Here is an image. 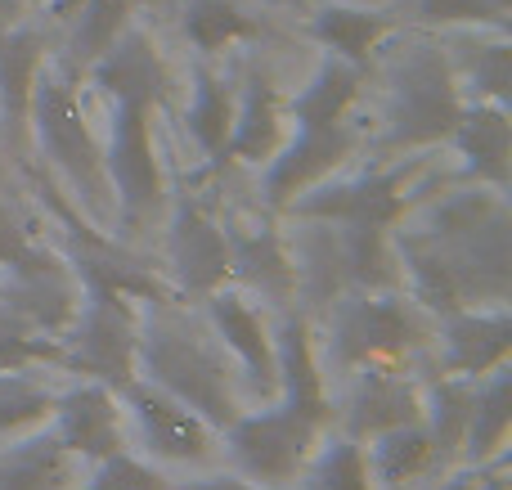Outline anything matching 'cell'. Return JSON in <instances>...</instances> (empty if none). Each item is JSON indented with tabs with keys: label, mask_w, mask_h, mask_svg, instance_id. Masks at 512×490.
Masks as SVG:
<instances>
[{
	"label": "cell",
	"mask_w": 512,
	"mask_h": 490,
	"mask_svg": "<svg viewBox=\"0 0 512 490\" xmlns=\"http://www.w3.org/2000/svg\"><path fill=\"white\" fill-rule=\"evenodd\" d=\"M135 378L162 387L167 396L185 401L194 414H203L216 432H225L243 410H248V392H243L239 374H234L230 356L203 315L189 311L185 297H158V302H140V333H135Z\"/></svg>",
	"instance_id": "6da1fadb"
},
{
	"label": "cell",
	"mask_w": 512,
	"mask_h": 490,
	"mask_svg": "<svg viewBox=\"0 0 512 490\" xmlns=\"http://www.w3.org/2000/svg\"><path fill=\"white\" fill-rule=\"evenodd\" d=\"M400 225L423 234L459 275L468 306L512 302V207L504 189L459 180L427 189Z\"/></svg>",
	"instance_id": "7a4b0ae2"
},
{
	"label": "cell",
	"mask_w": 512,
	"mask_h": 490,
	"mask_svg": "<svg viewBox=\"0 0 512 490\" xmlns=\"http://www.w3.org/2000/svg\"><path fill=\"white\" fill-rule=\"evenodd\" d=\"M27 144H36L45 171L68 189V198L90 216L95 225H113V189H108L104 171V135L90 122L86 95H81V77L50 54L32 86V104H27Z\"/></svg>",
	"instance_id": "3957f363"
},
{
	"label": "cell",
	"mask_w": 512,
	"mask_h": 490,
	"mask_svg": "<svg viewBox=\"0 0 512 490\" xmlns=\"http://www.w3.org/2000/svg\"><path fill=\"white\" fill-rule=\"evenodd\" d=\"M463 90L454 77L445 36L436 32H409L382 63V113L373 149L387 158H409V153H432L450 140L454 122L463 113Z\"/></svg>",
	"instance_id": "277c9868"
},
{
	"label": "cell",
	"mask_w": 512,
	"mask_h": 490,
	"mask_svg": "<svg viewBox=\"0 0 512 490\" xmlns=\"http://www.w3.org/2000/svg\"><path fill=\"white\" fill-rule=\"evenodd\" d=\"M315 342L328 383L378 360L423 365L432 342V315L405 288H346L315 315Z\"/></svg>",
	"instance_id": "5b68a950"
},
{
	"label": "cell",
	"mask_w": 512,
	"mask_h": 490,
	"mask_svg": "<svg viewBox=\"0 0 512 490\" xmlns=\"http://www.w3.org/2000/svg\"><path fill=\"white\" fill-rule=\"evenodd\" d=\"M158 108L117 99L108 104V131H104V171L113 189L117 230L144 234L167 212V167H162L158 131H153Z\"/></svg>",
	"instance_id": "8992f818"
},
{
	"label": "cell",
	"mask_w": 512,
	"mask_h": 490,
	"mask_svg": "<svg viewBox=\"0 0 512 490\" xmlns=\"http://www.w3.org/2000/svg\"><path fill=\"white\" fill-rule=\"evenodd\" d=\"M427 194V153H409V158H387L369 171H337L324 185L306 189L292 198L279 216L292 221H328V225H400L414 203Z\"/></svg>",
	"instance_id": "52a82bcc"
},
{
	"label": "cell",
	"mask_w": 512,
	"mask_h": 490,
	"mask_svg": "<svg viewBox=\"0 0 512 490\" xmlns=\"http://www.w3.org/2000/svg\"><path fill=\"white\" fill-rule=\"evenodd\" d=\"M324 423L297 414L283 401H261L248 405L230 428L221 432V468L248 477L261 486H283L288 490L306 468L310 450L324 437Z\"/></svg>",
	"instance_id": "ba28073f"
},
{
	"label": "cell",
	"mask_w": 512,
	"mask_h": 490,
	"mask_svg": "<svg viewBox=\"0 0 512 490\" xmlns=\"http://www.w3.org/2000/svg\"><path fill=\"white\" fill-rule=\"evenodd\" d=\"M117 396H122V410H126L131 446L140 455H149L153 464H162L176 477L221 468V432L203 414L189 410L185 401L167 396L162 387L144 383V378H131Z\"/></svg>",
	"instance_id": "9c48e42d"
},
{
	"label": "cell",
	"mask_w": 512,
	"mask_h": 490,
	"mask_svg": "<svg viewBox=\"0 0 512 490\" xmlns=\"http://www.w3.org/2000/svg\"><path fill=\"white\" fill-rule=\"evenodd\" d=\"M162 275L185 302H203L207 293L230 284V243L221 212L198 194L167 198L162 212Z\"/></svg>",
	"instance_id": "30bf717a"
},
{
	"label": "cell",
	"mask_w": 512,
	"mask_h": 490,
	"mask_svg": "<svg viewBox=\"0 0 512 490\" xmlns=\"http://www.w3.org/2000/svg\"><path fill=\"white\" fill-rule=\"evenodd\" d=\"M423 419V365L378 360L333 383V428L355 441Z\"/></svg>",
	"instance_id": "8fae6325"
},
{
	"label": "cell",
	"mask_w": 512,
	"mask_h": 490,
	"mask_svg": "<svg viewBox=\"0 0 512 490\" xmlns=\"http://www.w3.org/2000/svg\"><path fill=\"white\" fill-rule=\"evenodd\" d=\"M360 144H364V131L351 126V117L333 126H292L288 140L279 144V153L265 162L261 180H256L261 207L279 216L292 198H301L306 189L324 185L328 176L351 167Z\"/></svg>",
	"instance_id": "7c38bea8"
},
{
	"label": "cell",
	"mask_w": 512,
	"mask_h": 490,
	"mask_svg": "<svg viewBox=\"0 0 512 490\" xmlns=\"http://www.w3.org/2000/svg\"><path fill=\"white\" fill-rule=\"evenodd\" d=\"M225 243H230V284L261 302L265 311H288L297 306V266H292L288 230L274 212L221 216Z\"/></svg>",
	"instance_id": "4fadbf2b"
},
{
	"label": "cell",
	"mask_w": 512,
	"mask_h": 490,
	"mask_svg": "<svg viewBox=\"0 0 512 490\" xmlns=\"http://www.w3.org/2000/svg\"><path fill=\"white\" fill-rule=\"evenodd\" d=\"M198 315L212 329V338L221 342V351L230 356L248 401L252 405L274 401V392H279V378H274V333H270L274 311H265L248 293L225 284L198 302Z\"/></svg>",
	"instance_id": "5bb4252c"
},
{
	"label": "cell",
	"mask_w": 512,
	"mask_h": 490,
	"mask_svg": "<svg viewBox=\"0 0 512 490\" xmlns=\"http://www.w3.org/2000/svg\"><path fill=\"white\" fill-rule=\"evenodd\" d=\"M45 432L81 464H95V459L131 446L122 396H117V387L99 383V378H59Z\"/></svg>",
	"instance_id": "9a60e30c"
},
{
	"label": "cell",
	"mask_w": 512,
	"mask_h": 490,
	"mask_svg": "<svg viewBox=\"0 0 512 490\" xmlns=\"http://www.w3.org/2000/svg\"><path fill=\"white\" fill-rule=\"evenodd\" d=\"M512 360V302L495 306H459L432 320L423 365L436 374L486 378L490 369Z\"/></svg>",
	"instance_id": "2e32d148"
},
{
	"label": "cell",
	"mask_w": 512,
	"mask_h": 490,
	"mask_svg": "<svg viewBox=\"0 0 512 490\" xmlns=\"http://www.w3.org/2000/svg\"><path fill=\"white\" fill-rule=\"evenodd\" d=\"M270 333H274V378H279L274 401L333 428V383H328L324 360H319L315 320L306 311H297V306H288V311H274Z\"/></svg>",
	"instance_id": "e0dca14e"
},
{
	"label": "cell",
	"mask_w": 512,
	"mask_h": 490,
	"mask_svg": "<svg viewBox=\"0 0 512 490\" xmlns=\"http://www.w3.org/2000/svg\"><path fill=\"white\" fill-rule=\"evenodd\" d=\"M81 86H90L104 104L135 99V104L162 108L171 95V68H167V59H162L158 41H153L140 23H131L86 72H81Z\"/></svg>",
	"instance_id": "ac0fdd59"
},
{
	"label": "cell",
	"mask_w": 512,
	"mask_h": 490,
	"mask_svg": "<svg viewBox=\"0 0 512 490\" xmlns=\"http://www.w3.org/2000/svg\"><path fill=\"white\" fill-rule=\"evenodd\" d=\"M288 131V99H283L279 81L265 68H252L243 86H234V126L221 153V171L230 162L261 171L279 153V144L288 140Z\"/></svg>",
	"instance_id": "d6986e66"
},
{
	"label": "cell",
	"mask_w": 512,
	"mask_h": 490,
	"mask_svg": "<svg viewBox=\"0 0 512 490\" xmlns=\"http://www.w3.org/2000/svg\"><path fill=\"white\" fill-rule=\"evenodd\" d=\"M50 54L54 45L41 23L23 14L0 23V135L14 149L27 144V104H32V86Z\"/></svg>",
	"instance_id": "ffe728a7"
},
{
	"label": "cell",
	"mask_w": 512,
	"mask_h": 490,
	"mask_svg": "<svg viewBox=\"0 0 512 490\" xmlns=\"http://www.w3.org/2000/svg\"><path fill=\"white\" fill-rule=\"evenodd\" d=\"M459 158V180H477V185L504 189L512 180V122L504 104H481L468 99L454 122L450 140H445Z\"/></svg>",
	"instance_id": "44dd1931"
},
{
	"label": "cell",
	"mask_w": 512,
	"mask_h": 490,
	"mask_svg": "<svg viewBox=\"0 0 512 490\" xmlns=\"http://www.w3.org/2000/svg\"><path fill=\"white\" fill-rule=\"evenodd\" d=\"M306 36L333 59H346L369 72L378 50L396 36V18L378 5H355V0H324L306 18Z\"/></svg>",
	"instance_id": "7402d4cb"
},
{
	"label": "cell",
	"mask_w": 512,
	"mask_h": 490,
	"mask_svg": "<svg viewBox=\"0 0 512 490\" xmlns=\"http://www.w3.org/2000/svg\"><path fill=\"white\" fill-rule=\"evenodd\" d=\"M364 459H369V473L378 490H432L436 477L450 468V459L441 455V446L423 428V419L369 437L364 441Z\"/></svg>",
	"instance_id": "603a6c76"
},
{
	"label": "cell",
	"mask_w": 512,
	"mask_h": 490,
	"mask_svg": "<svg viewBox=\"0 0 512 490\" xmlns=\"http://www.w3.org/2000/svg\"><path fill=\"white\" fill-rule=\"evenodd\" d=\"M279 221L288 230L292 266H297V311H306L315 320L333 297L346 293L337 230L328 221H292V216H279Z\"/></svg>",
	"instance_id": "cb8c5ba5"
},
{
	"label": "cell",
	"mask_w": 512,
	"mask_h": 490,
	"mask_svg": "<svg viewBox=\"0 0 512 490\" xmlns=\"http://www.w3.org/2000/svg\"><path fill=\"white\" fill-rule=\"evenodd\" d=\"M86 464L72 459L45 428L0 441V490H77Z\"/></svg>",
	"instance_id": "d4e9b609"
},
{
	"label": "cell",
	"mask_w": 512,
	"mask_h": 490,
	"mask_svg": "<svg viewBox=\"0 0 512 490\" xmlns=\"http://www.w3.org/2000/svg\"><path fill=\"white\" fill-rule=\"evenodd\" d=\"M180 126H185L189 144L203 153V167L221 171V153L234 126V86L207 59H198L194 72H189V99L185 113H180Z\"/></svg>",
	"instance_id": "484cf974"
},
{
	"label": "cell",
	"mask_w": 512,
	"mask_h": 490,
	"mask_svg": "<svg viewBox=\"0 0 512 490\" xmlns=\"http://www.w3.org/2000/svg\"><path fill=\"white\" fill-rule=\"evenodd\" d=\"M459 77L463 99H481V104H504L512 95V59H508V32H490V27H468L459 41H445Z\"/></svg>",
	"instance_id": "4316f807"
},
{
	"label": "cell",
	"mask_w": 512,
	"mask_h": 490,
	"mask_svg": "<svg viewBox=\"0 0 512 490\" xmlns=\"http://www.w3.org/2000/svg\"><path fill=\"white\" fill-rule=\"evenodd\" d=\"M364 90V68L333 54H319V63L310 68V77L297 86V95L288 99V122L292 126H333L346 122Z\"/></svg>",
	"instance_id": "83f0119b"
},
{
	"label": "cell",
	"mask_w": 512,
	"mask_h": 490,
	"mask_svg": "<svg viewBox=\"0 0 512 490\" xmlns=\"http://www.w3.org/2000/svg\"><path fill=\"white\" fill-rule=\"evenodd\" d=\"M342 248L346 288H400V257H396V225L351 221L333 225Z\"/></svg>",
	"instance_id": "f1b7e54d"
},
{
	"label": "cell",
	"mask_w": 512,
	"mask_h": 490,
	"mask_svg": "<svg viewBox=\"0 0 512 490\" xmlns=\"http://www.w3.org/2000/svg\"><path fill=\"white\" fill-rule=\"evenodd\" d=\"M504 450H512V360L477 378V401H472L459 464H477V459L504 455Z\"/></svg>",
	"instance_id": "f546056e"
},
{
	"label": "cell",
	"mask_w": 512,
	"mask_h": 490,
	"mask_svg": "<svg viewBox=\"0 0 512 490\" xmlns=\"http://www.w3.org/2000/svg\"><path fill=\"white\" fill-rule=\"evenodd\" d=\"M472 401H477V378L436 374V369L423 365V428L432 432V441L441 446V455L450 464H459L463 455Z\"/></svg>",
	"instance_id": "4dcf8cb0"
},
{
	"label": "cell",
	"mask_w": 512,
	"mask_h": 490,
	"mask_svg": "<svg viewBox=\"0 0 512 490\" xmlns=\"http://www.w3.org/2000/svg\"><path fill=\"white\" fill-rule=\"evenodd\" d=\"M131 23H135V0H77L68 14V45H63L59 59L81 77Z\"/></svg>",
	"instance_id": "1f68e13d"
},
{
	"label": "cell",
	"mask_w": 512,
	"mask_h": 490,
	"mask_svg": "<svg viewBox=\"0 0 512 490\" xmlns=\"http://www.w3.org/2000/svg\"><path fill=\"white\" fill-rule=\"evenodd\" d=\"M292 490H378L369 473V459H364V441L328 428L319 437V446L310 450L306 468L292 482Z\"/></svg>",
	"instance_id": "d6a6232c"
},
{
	"label": "cell",
	"mask_w": 512,
	"mask_h": 490,
	"mask_svg": "<svg viewBox=\"0 0 512 490\" xmlns=\"http://www.w3.org/2000/svg\"><path fill=\"white\" fill-rule=\"evenodd\" d=\"M45 374L50 369H0V441H14L45 428L54 387H59V374L54 378Z\"/></svg>",
	"instance_id": "836d02e7"
},
{
	"label": "cell",
	"mask_w": 512,
	"mask_h": 490,
	"mask_svg": "<svg viewBox=\"0 0 512 490\" xmlns=\"http://www.w3.org/2000/svg\"><path fill=\"white\" fill-rule=\"evenodd\" d=\"M180 27H185V41L198 50V59H216L256 36V18L239 0H185Z\"/></svg>",
	"instance_id": "e575fe53"
},
{
	"label": "cell",
	"mask_w": 512,
	"mask_h": 490,
	"mask_svg": "<svg viewBox=\"0 0 512 490\" xmlns=\"http://www.w3.org/2000/svg\"><path fill=\"white\" fill-rule=\"evenodd\" d=\"M185 477L167 473L162 464H153L149 455H140L135 446L117 450V455H104L95 464H86L77 490H180Z\"/></svg>",
	"instance_id": "d590c367"
},
{
	"label": "cell",
	"mask_w": 512,
	"mask_h": 490,
	"mask_svg": "<svg viewBox=\"0 0 512 490\" xmlns=\"http://www.w3.org/2000/svg\"><path fill=\"white\" fill-rule=\"evenodd\" d=\"M405 5L423 32H468V27L508 32L512 14V0H405Z\"/></svg>",
	"instance_id": "8d00e7d4"
},
{
	"label": "cell",
	"mask_w": 512,
	"mask_h": 490,
	"mask_svg": "<svg viewBox=\"0 0 512 490\" xmlns=\"http://www.w3.org/2000/svg\"><path fill=\"white\" fill-rule=\"evenodd\" d=\"M54 257H59V248L45 243L41 234L27 225V216L18 212L9 189L0 185V275H27V270L50 266Z\"/></svg>",
	"instance_id": "74e56055"
},
{
	"label": "cell",
	"mask_w": 512,
	"mask_h": 490,
	"mask_svg": "<svg viewBox=\"0 0 512 490\" xmlns=\"http://www.w3.org/2000/svg\"><path fill=\"white\" fill-rule=\"evenodd\" d=\"M432 490H512V450L477 464H450Z\"/></svg>",
	"instance_id": "f35d334b"
},
{
	"label": "cell",
	"mask_w": 512,
	"mask_h": 490,
	"mask_svg": "<svg viewBox=\"0 0 512 490\" xmlns=\"http://www.w3.org/2000/svg\"><path fill=\"white\" fill-rule=\"evenodd\" d=\"M180 490H283V486H261V482H248V477L230 473V468H212V473H194L180 482ZM292 490V486H288Z\"/></svg>",
	"instance_id": "ab89813d"
},
{
	"label": "cell",
	"mask_w": 512,
	"mask_h": 490,
	"mask_svg": "<svg viewBox=\"0 0 512 490\" xmlns=\"http://www.w3.org/2000/svg\"><path fill=\"white\" fill-rule=\"evenodd\" d=\"M18 14H23V0H0V23H9Z\"/></svg>",
	"instance_id": "60d3db41"
}]
</instances>
